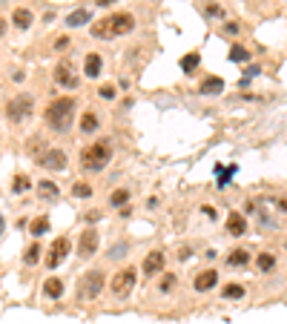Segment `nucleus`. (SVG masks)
Listing matches in <instances>:
<instances>
[{
	"mask_svg": "<svg viewBox=\"0 0 287 324\" xmlns=\"http://www.w3.org/2000/svg\"><path fill=\"white\" fill-rule=\"evenodd\" d=\"M75 109H78V98L75 95H61L55 101H49V106L43 112L46 126L52 132H58V135H66L72 129V123H75Z\"/></svg>",
	"mask_w": 287,
	"mask_h": 324,
	"instance_id": "nucleus-1",
	"label": "nucleus"
},
{
	"mask_svg": "<svg viewBox=\"0 0 287 324\" xmlns=\"http://www.w3.org/2000/svg\"><path fill=\"white\" fill-rule=\"evenodd\" d=\"M135 26H138V23H135L132 12H115V15H109V18L92 23L89 32H92V37H98V40H115V37L129 35Z\"/></svg>",
	"mask_w": 287,
	"mask_h": 324,
	"instance_id": "nucleus-2",
	"label": "nucleus"
},
{
	"mask_svg": "<svg viewBox=\"0 0 287 324\" xmlns=\"http://www.w3.org/2000/svg\"><path fill=\"white\" fill-rule=\"evenodd\" d=\"M109 161H112V144H109V138H98V141H92L89 147L81 149L83 172H104Z\"/></svg>",
	"mask_w": 287,
	"mask_h": 324,
	"instance_id": "nucleus-3",
	"label": "nucleus"
},
{
	"mask_svg": "<svg viewBox=\"0 0 287 324\" xmlns=\"http://www.w3.org/2000/svg\"><path fill=\"white\" fill-rule=\"evenodd\" d=\"M35 115V95H29V92H18V95H12L6 101V121L9 123H26L29 118Z\"/></svg>",
	"mask_w": 287,
	"mask_h": 324,
	"instance_id": "nucleus-4",
	"label": "nucleus"
},
{
	"mask_svg": "<svg viewBox=\"0 0 287 324\" xmlns=\"http://www.w3.org/2000/svg\"><path fill=\"white\" fill-rule=\"evenodd\" d=\"M104 284H107V272L104 270H98V267L86 270L81 275V281H78V301H95L101 296Z\"/></svg>",
	"mask_w": 287,
	"mask_h": 324,
	"instance_id": "nucleus-5",
	"label": "nucleus"
},
{
	"mask_svg": "<svg viewBox=\"0 0 287 324\" xmlns=\"http://www.w3.org/2000/svg\"><path fill=\"white\" fill-rule=\"evenodd\" d=\"M135 281H138V270L135 267H124V270H118L109 281V293L115 301H126V298L132 296L135 290Z\"/></svg>",
	"mask_w": 287,
	"mask_h": 324,
	"instance_id": "nucleus-6",
	"label": "nucleus"
},
{
	"mask_svg": "<svg viewBox=\"0 0 287 324\" xmlns=\"http://www.w3.org/2000/svg\"><path fill=\"white\" fill-rule=\"evenodd\" d=\"M55 83L61 89H66V92H75V89L81 86V75H78V69H75V63L72 61H61L58 66H55Z\"/></svg>",
	"mask_w": 287,
	"mask_h": 324,
	"instance_id": "nucleus-7",
	"label": "nucleus"
},
{
	"mask_svg": "<svg viewBox=\"0 0 287 324\" xmlns=\"http://www.w3.org/2000/svg\"><path fill=\"white\" fill-rule=\"evenodd\" d=\"M72 250V241L69 236H58L49 244V250H46V270H55V267H61L63 261H66V255H69Z\"/></svg>",
	"mask_w": 287,
	"mask_h": 324,
	"instance_id": "nucleus-8",
	"label": "nucleus"
},
{
	"mask_svg": "<svg viewBox=\"0 0 287 324\" xmlns=\"http://www.w3.org/2000/svg\"><path fill=\"white\" fill-rule=\"evenodd\" d=\"M66 164H69V158H66V152H63L61 147L43 149V152L37 155V167L49 169V172H63V169H66Z\"/></svg>",
	"mask_w": 287,
	"mask_h": 324,
	"instance_id": "nucleus-9",
	"label": "nucleus"
},
{
	"mask_svg": "<svg viewBox=\"0 0 287 324\" xmlns=\"http://www.w3.org/2000/svg\"><path fill=\"white\" fill-rule=\"evenodd\" d=\"M141 272L147 275V279H155V275L167 272V255H164V250H150V253L144 255Z\"/></svg>",
	"mask_w": 287,
	"mask_h": 324,
	"instance_id": "nucleus-10",
	"label": "nucleus"
},
{
	"mask_svg": "<svg viewBox=\"0 0 287 324\" xmlns=\"http://www.w3.org/2000/svg\"><path fill=\"white\" fill-rule=\"evenodd\" d=\"M98 247H101V233L95 227H86L81 233V241H78V258L81 261L92 258V255L98 253Z\"/></svg>",
	"mask_w": 287,
	"mask_h": 324,
	"instance_id": "nucleus-11",
	"label": "nucleus"
},
{
	"mask_svg": "<svg viewBox=\"0 0 287 324\" xmlns=\"http://www.w3.org/2000/svg\"><path fill=\"white\" fill-rule=\"evenodd\" d=\"M218 287V270H213V267H207V270H198L196 275H193V290L196 293H213V290Z\"/></svg>",
	"mask_w": 287,
	"mask_h": 324,
	"instance_id": "nucleus-12",
	"label": "nucleus"
},
{
	"mask_svg": "<svg viewBox=\"0 0 287 324\" xmlns=\"http://www.w3.org/2000/svg\"><path fill=\"white\" fill-rule=\"evenodd\" d=\"M224 227H227V233H230L233 238H242V236H247L250 224H247V215H244V212H230L227 221H224Z\"/></svg>",
	"mask_w": 287,
	"mask_h": 324,
	"instance_id": "nucleus-13",
	"label": "nucleus"
},
{
	"mask_svg": "<svg viewBox=\"0 0 287 324\" xmlns=\"http://www.w3.org/2000/svg\"><path fill=\"white\" fill-rule=\"evenodd\" d=\"M250 261H253V253L247 247H235V250H230V253L224 255V264L230 270H242V267H247Z\"/></svg>",
	"mask_w": 287,
	"mask_h": 324,
	"instance_id": "nucleus-14",
	"label": "nucleus"
},
{
	"mask_svg": "<svg viewBox=\"0 0 287 324\" xmlns=\"http://www.w3.org/2000/svg\"><path fill=\"white\" fill-rule=\"evenodd\" d=\"M63 293H66V284H63V279H58V275H49V279L43 281V298H46V301H61Z\"/></svg>",
	"mask_w": 287,
	"mask_h": 324,
	"instance_id": "nucleus-15",
	"label": "nucleus"
},
{
	"mask_svg": "<svg viewBox=\"0 0 287 324\" xmlns=\"http://www.w3.org/2000/svg\"><path fill=\"white\" fill-rule=\"evenodd\" d=\"M101 72H104V58H101L98 52H89L86 58H83V78L98 80Z\"/></svg>",
	"mask_w": 287,
	"mask_h": 324,
	"instance_id": "nucleus-16",
	"label": "nucleus"
},
{
	"mask_svg": "<svg viewBox=\"0 0 287 324\" xmlns=\"http://www.w3.org/2000/svg\"><path fill=\"white\" fill-rule=\"evenodd\" d=\"M32 23H35V15H32V9H26V6H18V9L12 12V26L20 29V32H29L32 29Z\"/></svg>",
	"mask_w": 287,
	"mask_h": 324,
	"instance_id": "nucleus-17",
	"label": "nucleus"
},
{
	"mask_svg": "<svg viewBox=\"0 0 287 324\" xmlns=\"http://www.w3.org/2000/svg\"><path fill=\"white\" fill-rule=\"evenodd\" d=\"M221 92H224V80L215 78V75L204 78L201 80V86H198V95H204V98H215V95H221Z\"/></svg>",
	"mask_w": 287,
	"mask_h": 324,
	"instance_id": "nucleus-18",
	"label": "nucleus"
},
{
	"mask_svg": "<svg viewBox=\"0 0 287 324\" xmlns=\"http://www.w3.org/2000/svg\"><path fill=\"white\" fill-rule=\"evenodd\" d=\"M37 198H40V201H49V204H55L58 201V198H61V187L55 184V181H40V184H37Z\"/></svg>",
	"mask_w": 287,
	"mask_h": 324,
	"instance_id": "nucleus-19",
	"label": "nucleus"
},
{
	"mask_svg": "<svg viewBox=\"0 0 287 324\" xmlns=\"http://www.w3.org/2000/svg\"><path fill=\"white\" fill-rule=\"evenodd\" d=\"M78 126H81L83 135H92V132H98V129H101V115L95 112V109H86V112L81 115V123H78Z\"/></svg>",
	"mask_w": 287,
	"mask_h": 324,
	"instance_id": "nucleus-20",
	"label": "nucleus"
},
{
	"mask_svg": "<svg viewBox=\"0 0 287 324\" xmlns=\"http://www.w3.org/2000/svg\"><path fill=\"white\" fill-rule=\"evenodd\" d=\"M92 23V12L89 9H75L66 15V26L69 29H78V26H89Z\"/></svg>",
	"mask_w": 287,
	"mask_h": 324,
	"instance_id": "nucleus-21",
	"label": "nucleus"
},
{
	"mask_svg": "<svg viewBox=\"0 0 287 324\" xmlns=\"http://www.w3.org/2000/svg\"><path fill=\"white\" fill-rule=\"evenodd\" d=\"M276 264H278L276 253H267V250H264V253H259V255H256V270H259V272H264V275L276 270Z\"/></svg>",
	"mask_w": 287,
	"mask_h": 324,
	"instance_id": "nucleus-22",
	"label": "nucleus"
},
{
	"mask_svg": "<svg viewBox=\"0 0 287 324\" xmlns=\"http://www.w3.org/2000/svg\"><path fill=\"white\" fill-rule=\"evenodd\" d=\"M244 296H247V290H244L242 284H235V281H230V284L221 287V298H224V301H242Z\"/></svg>",
	"mask_w": 287,
	"mask_h": 324,
	"instance_id": "nucleus-23",
	"label": "nucleus"
},
{
	"mask_svg": "<svg viewBox=\"0 0 287 324\" xmlns=\"http://www.w3.org/2000/svg\"><path fill=\"white\" fill-rule=\"evenodd\" d=\"M129 190H126V187H121V190H112V193H109V207H112V210H121V207H126V204H129Z\"/></svg>",
	"mask_w": 287,
	"mask_h": 324,
	"instance_id": "nucleus-24",
	"label": "nucleus"
},
{
	"mask_svg": "<svg viewBox=\"0 0 287 324\" xmlns=\"http://www.w3.org/2000/svg\"><path fill=\"white\" fill-rule=\"evenodd\" d=\"M49 227H52L49 218H46V215H37V218L29 224V236H32V238H43L46 233H49Z\"/></svg>",
	"mask_w": 287,
	"mask_h": 324,
	"instance_id": "nucleus-25",
	"label": "nucleus"
},
{
	"mask_svg": "<svg viewBox=\"0 0 287 324\" xmlns=\"http://www.w3.org/2000/svg\"><path fill=\"white\" fill-rule=\"evenodd\" d=\"M32 190V178L26 175V172H18V175L12 178V193L15 195H23V193H29Z\"/></svg>",
	"mask_w": 287,
	"mask_h": 324,
	"instance_id": "nucleus-26",
	"label": "nucleus"
},
{
	"mask_svg": "<svg viewBox=\"0 0 287 324\" xmlns=\"http://www.w3.org/2000/svg\"><path fill=\"white\" fill-rule=\"evenodd\" d=\"M40 255H43V247L37 244H29L26 250H23V264H26V267H35L37 261H40Z\"/></svg>",
	"mask_w": 287,
	"mask_h": 324,
	"instance_id": "nucleus-27",
	"label": "nucleus"
},
{
	"mask_svg": "<svg viewBox=\"0 0 287 324\" xmlns=\"http://www.w3.org/2000/svg\"><path fill=\"white\" fill-rule=\"evenodd\" d=\"M227 58H230V63H244V61H250V49L242 43H233L230 52H227Z\"/></svg>",
	"mask_w": 287,
	"mask_h": 324,
	"instance_id": "nucleus-28",
	"label": "nucleus"
},
{
	"mask_svg": "<svg viewBox=\"0 0 287 324\" xmlns=\"http://www.w3.org/2000/svg\"><path fill=\"white\" fill-rule=\"evenodd\" d=\"M178 63H181V69H184V75H193V72L198 69V63H201V55H198V52H189V55H184Z\"/></svg>",
	"mask_w": 287,
	"mask_h": 324,
	"instance_id": "nucleus-29",
	"label": "nucleus"
},
{
	"mask_svg": "<svg viewBox=\"0 0 287 324\" xmlns=\"http://www.w3.org/2000/svg\"><path fill=\"white\" fill-rule=\"evenodd\" d=\"M175 284H178V275L175 272H161V281H158V293H172L175 290Z\"/></svg>",
	"mask_w": 287,
	"mask_h": 324,
	"instance_id": "nucleus-30",
	"label": "nucleus"
},
{
	"mask_svg": "<svg viewBox=\"0 0 287 324\" xmlns=\"http://www.w3.org/2000/svg\"><path fill=\"white\" fill-rule=\"evenodd\" d=\"M69 193L75 195V198H92V193H95V187L86 184V181H78V184L69 187Z\"/></svg>",
	"mask_w": 287,
	"mask_h": 324,
	"instance_id": "nucleus-31",
	"label": "nucleus"
},
{
	"mask_svg": "<svg viewBox=\"0 0 287 324\" xmlns=\"http://www.w3.org/2000/svg\"><path fill=\"white\" fill-rule=\"evenodd\" d=\"M126 253H129V241H118V244H112V247H109L107 258H112V261H115V258H124Z\"/></svg>",
	"mask_w": 287,
	"mask_h": 324,
	"instance_id": "nucleus-32",
	"label": "nucleus"
},
{
	"mask_svg": "<svg viewBox=\"0 0 287 324\" xmlns=\"http://www.w3.org/2000/svg\"><path fill=\"white\" fill-rule=\"evenodd\" d=\"M98 98H101V101H115V98H118V86H115V83H104V86H98Z\"/></svg>",
	"mask_w": 287,
	"mask_h": 324,
	"instance_id": "nucleus-33",
	"label": "nucleus"
},
{
	"mask_svg": "<svg viewBox=\"0 0 287 324\" xmlns=\"http://www.w3.org/2000/svg\"><path fill=\"white\" fill-rule=\"evenodd\" d=\"M52 49H55V52H66V49H72V37H69V35H61V37H55Z\"/></svg>",
	"mask_w": 287,
	"mask_h": 324,
	"instance_id": "nucleus-34",
	"label": "nucleus"
},
{
	"mask_svg": "<svg viewBox=\"0 0 287 324\" xmlns=\"http://www.w3.org/2000/svg\"><path fill=\"white\" fill-rule=\"evenodd\" d=\"M204 12H207V18H221V15H224V9H221V6H215V3H207Z\"/></svg>",
	"mask_w": 287,
	"mask_h": 324,
	"instance_id": "nucleus-35",
	"label": "nucleus"
},
{
	"mask_svg": "<svg viewBox=\"0 0 287 324\" xmlns=\"http://www.w3.org/2000/svg\"><path fill=\"white\" fill-rule=\"evenodd\" d=\"M238 32H242V26H238L235 20H227L224 23V35H238Z\"/></svg>",
	"mask_w": 287,
	"mask_h": 324,
	"instance_id": "nucleus-36",
	"label": "nucleus"
},
{
	"mask_svg": "<svg viewBox=\"0 0 287 324\" xmlns=\"http://www.w3.org/2000/svg\"><path fill=\"white\" fill-rule=\"evenodd\" d=\"M273 204H276L278 212H284V215H287V195H278V198H273Z\"/></svg>",
	"mask_w": 287,
	"mask_h": 324,
	"instance_id": "nucleus-37",
	"label": "nucleus"
},
{
	"mask_svg": "<svg viewBox=\"0 0 287 324\" xmlns=\"http://www.w3.org/2000/svg\"><path fill=\"white\" fill-rule=\"evenodd\" d=\"M256 75H261V66H256V63L244 69V78H247V80H253V78H256Z\"/></svg>",
	"mask_w": 287,
	"mask_h": 324,
	"instance_id": "nucleus-38",
	"label": "nucleus"
},
{
	"mask_svg": "<svg viewBox=\"0 0 287 324\" xmlns=\"http://www.w3.org/2000/svg\"><path fill=\"white\" fill-rule=\"evenodd\" d=\"M12 80H15V83L26 80V72H23V69H15V72H12Z\"/></svg>",
	"mask_w": 287,
	"mask_h": 324,
	"instance_id": "nucleus-39",
	"label": "nucleus"
},
{
	"mask_svg": "<svg viewBox=\"0 0 287 324\" xmlns=\"http://www.w3.org/2000/svg\"><path fill=\"white\" fill-rule=\"evenodd\" d=\"M201 212H204L207 218H215V215H218V212H215V207H210V204H207V207H201Z\"/></svg>",
	"mask_w": 287,
	"mask_h": 324,
	"instance_id": "nucleus-40",
	"label": "nucleus"
},
{
	"mask_svg": "<svg viewBox=\"0 0 287 324\" xmlns=\"http://www.w3.org/2000/svg\"><path fill=\"white\" fill-rule=\"evenodd\" d=\"M189 253H193L189 247H181V250H178V261H187V258H189Z\"/></svg>",
	"mask_w": 287,
	"mask_h": 324,
	"instance_id": "nucleus-41",
	"label": "nucleus"
},
{
	"mask_svg": "<svg viewBox=\"0 0 287 324\" xmlns=\"http://www.w3.org/2000/svg\"><path fill=\"white\" fill-rule=\"evenodd\" d=\"M112 3H118V0H95V6H101V9H109Z\"/></svg>",
	"mask_w": 287,
	"mask_h": 324,
	"instance_id": "nucleus-42",
	"label": "nucleus"
},
{
	"mask_svg": "<svg viewBox=\"0 0 287 324\" xmlns=\"http://www.w3.org/2000/svg\"><path fill=\"white\" fill-rule=\"evenodd\" d=\"M129 215H132V207H129V204H126V207H121V218H129Z\"/></svg>",
	"mask_w": 287,
	"mask_h": 324,
	"instance_id": "nucleus-43",
	"label": "nucleus"
},
{
	"mask_svg": "<svg viewBox=\"0 0 287 324\" xmlns=\"http://www.w3.org/2000/svg\"><path fill=\"white\" fill-rule=\"evenodd\" d=\"M3 233H6V218L0 215V238H3Z\"/></svg>",
	"mask_w": 287,
	"mask_h": 324,
	"instance_id": "nucleus-44",
	"label": "nucleus"
},
{
	"mask_svg": "<svg viewBox=\"0 0 287 324\" xmlns=\"http://www.w3.org/2000/svg\"><path fill=\"white\" fill-rule=\"evenodd\" d=\"M3 35H6V20L0 18V37H3Z\"/></svg>",
	"mask_w": 287,
	"mask_h": 324,
	"instance_id": "nucleus-45",
	"label": "nucleus"
},
{
	"mask_svg": "<svg viewBox=\"0 0 287 324\" xmlns=\"http://www.w3.org/2000/svg\"><path fill=\"white\" fill-rule=\"evenodd\" d=\"M284 250H287V244H284Z\"/></svg>",
	"mask_w": 287,
	"mask_h": 324,
	"instance_id": "nucleus-46",
	"label": "nucleus"
}]
</instances>
